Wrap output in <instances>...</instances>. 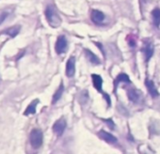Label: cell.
<instances>
[{"label": "cell", "instance_id": "cell-1", "mask_svg": "<svg viewBox=\"0 0 160 154\" xmlns=\"http://www.w3.org/2000/svg\"><path fill=\"white\" fill-rule=\"evenodd\" d=\"M45 18L52 27H58L61 24V18L54 6H47L45 9Z\"/></svg>", "mask_w": 160, "mask_h": 154}, {"label": "cell", "instance_id": "cell-2", "mask_svg": "<svg viewBox=\"0 0 160 154\" xmlns=\"http://www.w3.org/2000/svg\"><path fill=\"white\" fill-rule=\"evenodd\" d=\"M29 141L34 148H39L42 145L43 141V135L42 131L39 129H33L29 135Z\"/></svg>", "mask_w": 160, "mask_h": 154}, {"label": "cell", "instance_id": "cell-3", "mask_svg": "<svg viewBox=\"0 0 160 154\" xmlns=\"http://www.w3.org/2000/svg\"><path fill=\"white\" fill-rule=\"evenodd\" d=\"M55 49L57 54L61 55L63 53H65L68 49V41L66 39L65 36H59L56 41V45H55Z\"/></svg>", "mask_w": 160, "mask_h": 154}, {"label": "cell", "instance_id": "cell-4", "mask_svg": "<svg viewBox=\"0 0 160 154\" xmlns=\"http://www.w3.org/2000/svg\"><path fill=\"white\" fill-rule=\"evenodd\" d=\"M91 19L95 25H102L106 19V15L98 10H92L91 12Z\"/></svg>", "mask_w": 160, "mask_h": 154}, {"label": "cell", "instance_id": "cell-5", "mask_svg": "<svg viewBox=\"0 0 160 154\" xmlns=\"http://www.w3.org/2000/svg\"><path fill=\"white\" fill-rule=\"evenodd\" d=\"M65 128H66V121L64 118H60L55 122V124L53 126V131L58 136H60V135H62Z\"/></svg>", "mask_w": 160, "mask_h": 154}, {"label": "cell", "instance_id": "cell-6", "mask_svg": "<svg viewBox=\"0 0 160 154\" xmlns=\"http://www.w3.org/2000/svg\"><path fill=\"white\" fill-rule=\"evenodd\" d=\"M75 73V58L71 56L66 63V75L68 77H72Z\"/></svg>", "mask_w": 160, "mask_h": 154}, {"label": "cell", "instance_id": "cell-7", "mask_svg": "<svg viewBox=\"0 0 160 154\" xmlns=\"http://www.w3.org/2000/svg\"><path fill=\"white\" fill-rule=\"evenodd\" d=\"M142 52L145 55V60L148 62L153 55V45L151 41H146L142 48Z\"/></svg>", "mask_w": 160, "mask_h": 154}, {"label": "cell", "instance_id": "cell-8", "mask_svg": "<svg viewBox=\"0 0 160 154\" xmlns=\"http://www.w3.org/2000/svg\"><path fill=\"white\" fill-rule=\"evenodd\" d=\"M98 136L102 140H104V141H106L107 143H109V144H114V143L117 142V138L114 135H112L111 133H109V132H106L104 130H101L98 132Z\"/></svg>", "mask_w": 160, "mask_h": 154}, {"label": "cell", "instance_id": "cell-9", "mask_svg": "<svg viewBox=\"0 0 160 154\" xmlns=\"http://www.w3.org/2000/svg\"><path fill=\"white\" fill-rule=\"evenodd\" d=\"M84 53H85V55L87 57V59L93 65H100L101 64V61L100 59L98 58V56L92 53V51H90L89 49H84Z\"/></svg>", "mask_w": 160, "mask_h": 154}, {"label": "cell", "instance_id": "cell-10", "mask_svg": "<svg viewBox=\"0 0 160 154\" xmlns=\"http://www.w3.org/2000/svg\"><path fill=\"white\" fill-rule=\"evenodd\" d=\"M92 79L93 83V87L99 92H102V86H103V79L98 74H92Z\"/></svg>", "mask_w": 160, "mask_h": 154}, {"label": "cell", "instance_id": "cell-11", "mask_svg": "<svg viewBox=\"0 0 160 154\" xmlns=\"http://www.w3.org/2000/svg\"><path fill=\"white\" fill-rule=\"evenodd\" d=\"M145 84H146V87H147V89H148L150 95L152 98H155V97H157L159 95V93H158V91H157V89H156V88L154 86V83L152 80H148L147 79Z\"/></svg>", "mask_w": 160, "mask_h": 154}, {"label": "cell", "instance_id": "cell-12", "mask_svg": "<svg viewBox=\"0 0 160 154\" xmlns=\"http://www.w3.org/2000/svg\"><path fill=\"white\" fill-rule=\"evenodd\" d=\"M20 29H21V27L19 26H14L9 27L8 29L4 30L2 32V34H6V35H8L10 37H12V38H14L15 36L18 35V33L20 32Z\"/></svg>", "mask_w": 160, "mask_h": 154}, {"label": "cell", "instance_id": "cell-13", "mask_svg": "<svg viewBox=\"0 0 160 154\" xmlns=\"http://www.w3.org/2000/svg\"><path fill=\"white\" fill-rule=\"evenodd\" d=\"M152 23L154 26L159 27L160 26V9L155 8L152 12Z\"/></svg>", "mask_w": 160, "mask_h": 154}, {"label": "cell", "instance_id": "cell-14", "mask_svg": "<svg viewBox=\"0 0 160 154\" xmlns=\"http://www.w3.org/2000/svg\"><path fill=\"white\" fill-rule=\"evenodd\" d=\"M38 103H39V100L33 101V102L27 107L26 111L24 112V115H25V116H28V115L35 114V113H36V106H37Z\"/></svg>", "mask_w": 160, "mask_h": 154}, {"label": "cell", "instance_id": "cell-15", "mask_svg": "<svg viewBox=\"0 0 160 154\" xmlns=\"http://www.w3.org/2000/svg\"><path fill=\"white\" fill-rule=\"evenodd\" d=\"M121 82H123V83H130V78L129 76L125 73H121L117 76V78L115 79V82H114V85L115 87H117V85Z\"/></svg>", "mask_w": 160, "mask_h": 154}, {"label": "cell", "instance_id": "cell-16", "mask_svg": "<svg viewBox=\"0 0 160 154\" xmlns=\"http://www.w3.org/2000/svg\"><path fill=\"white\" fill-rule=\"evenodd\" d=\"M63 90H64V87H63V84L61 83L60 86H59V88L57 89V91L55 92V94H54V96H53V99H52V103H53V104L56 103L61 98V95H62V93H63Z\"/></svg>", "mask_w": 160, "mask_h": 154}, {"label": "cell", "instance_id": "cell-17", "mask_svg": "<svg viewBox=\"0 0 160 154\" xmlns=\"http://www.w3.org/2000/svg\"><path fill=\"white\" fill-rule=\"evenodd\" d=\"M127 96H128L129 100H130L131 102H133V103H136V102L138 100V92H137L135 89H129V90L127 91Z\"/></svg>", "mask_w": 160, "mask_h": 154}, {"label": "cell", "instance_id": "cell-18", "mask_svg": "<svg viewBox=\"0 0 160 154\" xmlns=\"http://www.w3.org/2000/svg\"><path fill=\"white\" fill-rule=\"evenodd\" d=\"M9 16V13L7 12H0V25H1Z\"/></svg>", "mask_w": 160, "mask_h": 154}, {"label": "cell", "instance_id": "cell-19", "mask_svg": "<svg viewBox=\"0 0 160 154\" xmlns=\"http://www.w3.org/2000/svg\"><path fill=\"white\" fill-rule=\"evenodd\" d=\"M104 121H106V123L108 124V126L111 129V130H113L114 128H115V123H114V121L111 119V118H108V119H104Z\"/></svg>", "mask_w": 160, "mask_h": 154}]
</instances>
